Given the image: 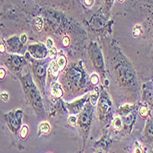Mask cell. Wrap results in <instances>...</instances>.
<instances>
[{"instance_id": "cell-30", "label": "cell", "mask_w": 153, "mask_h": 153, "mask_svg": "<svg viewBox=\"0 0 153 153\" xmlns=\"http://www.w3.org/2000/svg\"><path fill=\"white\" fill-rule=\"evenodd\" d=\"M69 44H70V41H69V38L67 36H65L63 39H62V45L63 46H68Z\"/></svg>"}, {"instance_id": "cell-22", "label": "cell", "mask_w": 153, "mask_h": 153, "mask_svg": "<svg viewBox=\"0 0 153 153\" xmlns=\"http://www.w3.org/2000/svg\"><path fill=\"white\" fill-rule=\"evenodd\" d=\"M34 26L36 28L37 31H40L41 29H42V26H43V20L41 18L38 17L34 20Z\"/></svg>"}, {"instance_id": "cell-5", "label": "cell", "mask_w": 153, "mask_h": 153, "mask_svg": "<svg viewBox=\"0 0 153 153\" xmlns=\"http://www.w3.org/2000/svg\"><path fill=\"white\" fill-rule=\"evenodd\" d=\"M33 74L36 78V81L39 84V87L43 90L46 85V78L48 74V68L44 63L37 62L33 65Z\"/></svg>"}, {"instance_id": "cell-36", "label": "cell", "mask_w": 153, "mask_h": 153, "mask_svg": "<svg viewBox=\"0 0 153 153\" xmlns=\"http://www.w3.org/2000/svg\"><path fill=\"white\" fill-rule=\"evenodd\" d=\"M119 2H124V0H118Z\"/></svg>"}, {"instance_id": "cell-16", "label": "cell", "mask_w": 153, "mask_h": 153, "mask_svg": "<svg viewBox=\"0 0 153 153\" xmlns=\"http://www.w3.org/2000/svg\"><path fill=\"white\" fill-rule=\"evenodd\" d=\"M136 118V115L135 113H130L129 115L125 116V121H124V124L126 127H131L132 124H134V120Z\"/></svg>"}, {"instance_id": "cell-12", "label": "cell", "mask_w": 153, "mask_h": 153, "mask_svg": "<svg viewBox=\"0 0 153 153\" xmlns=\"http://www.w3.org/2000/svg\"><path fill=\"white\" fill-rule=\"evenodd\" d=\"M143 136L147 141H153V121L152 120H148L146 122Z\"/></svg>"}, {"instance_id": "cell-23", "label": "cell", "mask_w": 153, "mask_h": 153, "mask_svg": "<svg viewBox=\"0 0 153 153\" xmlns=\"http://www.w3.org/2000/svg\"><path fill=\"white\" fill-rule=\"evenodd\" d=\"M78 123V117L74 115H71L68 117V124H71L72 127H76Z\"/></svg>"}, {"instance_id": "cell-2", "label": "cell", "mask_w": 153, "mask_h": 153, "mask_svg": "<svg viewBox=\"0 0 153 153\" xmlns=\"http://www.w3.org/2000/svg\"><path fill=\"white\" fill-rule=\"evenodd\" d=\"M92 114H93V105L89 103L85 104V108L82 110V112L78 115V123L77 127L82 134L85 137L87 136L91 123H92Z\"/></svg>"}, {"instance_id": "cell-34", "label": "cell", "mask_w": 153, "mask_h": 153, "mask_svg": "<svg viewBox=\"0 0 153 153\" xmlns=\"http://www.w3.org/2000/svg\"><path fill=\"white\" fill-rule=\"evenodd\" d=\"M1 48H0V51H1V53H5V51H6V47H5V44H4V41H1Z\"/></svg>"}, {"instance_id": "cell-24", "label": "cell", "mask_w": 153, "mask_h": 153, "mask_svg": "<svg viewBox=\"0 0 153 153\" xmlns=\"http://www.w3.org/2000/svg\"><path fill=\"white\" fill-rule=\"evenodd\" d=\"M90 82L94 86H96L99 83V76L96 73H93L90 77Z\"/></svg>"}, {"instance_id": "cell-6", "label": "cell", "mask_w": 153, "mask_h": 153, "mask_svg": "<svg viewBox=\"0 0 153 153\" xmlns=\"http://www.w3.org/2000/svg\"><path fill=\"white\" fill-rule=\"evenodd\" d=\"M89 98V96L88 95H85V96H82V98H79L70 103H67V109L69 111V113H70L71 115H79L81 112H82V110L85 108V103L87 102V99Z\"/></svg>"}, {"instance_id": "cell-4", "label": "cell", "mask_w": 153, "mask_h": 153, "mask_svg": "<svg viewBox=\"0 0 153 153\" xmlns=\"http://www.w3.org/2000/svg\"><path fill=\"white\" fill-rule=\"evenodd\" d=\"M112 102H111L108 95L103 92L100 96L99 103H98V116L99 119L103 122L106 121L112 112Z\"/></svg>"}, {"instance_id": "cell-14", "label": "cell", "mask_w": 153, "mask_h": 153, "mask_svg": "<svg viewBox=\"0 0 153 153\" xmlns=\"http://www.w3.org/2000/svg\"><path fill=\"white\" fill-rule=\"evenodd\" d=\"M135 109V105L132 104H123L118 108V113L123 115V116H126L128 115H129L130 113L133 112V110Z\"/></svg>"}, {"instance_id": "cell-29", "label": "cell", "mask_w": 153, "mask_h": 153, "mask_svg": "<svg viewBox=\"0 0 153 153\" xmlns=\"http://www.w3.org/2000/svg\"><path fill=\"white\" fill-rule=\"evenodd\" d=\"M1 98H2V100H3L4 102H7V101L9 99V95H8V93H7V92H2V93H1Z\"/></svg>"}, {"instance_id": "cell-3", "label": "cell", "mask_w": 153, "mask_h": 153, "mask_svg": "<svg viewBox=\"0 0 153 153\" xmlns=\"http://www.w3.org/2000/svg\"><path fill=\"white\" fill-rule=\"evenodd\" d=\"M4 117L9 130L13 134H17L22 127L21 124L23 118V111L20 109L10 111L9 113L5 115Z\"/></svg>"}, {"instance_id": "cell-25", "label": "cell", "mask_w": 153, "mask_h": 153, "mask_svg": "<svg viewBox=\"0 0 153 153\" xmlns=\"http://www.w3.org/2000/svg\"><path fill=\"white\" fill-rule=\"evenodd\" d=\"M49 57L51 58V59H54L55 57H57V50L55 47H52L51 49L49 50Z\"/></svg>"}, {"instance_id": "cell-13", "label": "cell", "mask_w": 153, "mask_h": 153, "mask_svg": "<svg viewBox=\"0 0 153 153\" xmlns=\"http://www.w3.org/2000/svg\"><path fill=\"white\" fill-rule=\"evenodd\" d=\"M51 131V124L47 121L40 122L39 127H38V135L42 136V135H48Z\"/></svg>"}, {"instance_id": "cell-33", "label": "cell", "mask_w": 153, "mask_h": 153, "mask_svg": "<svg viewBox=\"0 0 153 153\" xmlns=\"http://www.w3.org/2000/svg\"><path fill=\"white\" fill-rule=\"evenodd\" d=\"M94 0H85V5L88 6V7H92L93 4H94Z\"/></svg>"}, {"instance_id": "cell-20", "label": "cell", "mask_w": 153, "mask_h": 153, "mask_svg": "<svg viewBox=\"0 0 153 153\" xmlns=\"http://www.w3.org/2000/svg\"><path fill=\"white\" fill-rule=\"evenodd\" d=\"M27 135H29V127H27V126H26V124H23V126L21 127L20 130H19V136H20V138L22 140L26 139Z\"/></svg>"}, {"instance_id": "cell-1", "label": "cell", "mask_w": 153, "mask_h": 153, "mask_svg": "<svg viewBox=\"0 0 153 153\" xmlns=\"http://www.w3.org/2000/svg\"><path fill=\"white\" fill-rule=\"evenodd\" d=\"M24 78H21L23 90L25 91V94L29 100L30 105L34 109L35 113L39 117L45 116V110L42 99H41L40 93L33 82L31 77L30 74H27L26 76H23Z\"/></svg>"}, {"instance_id": "cell-32", "label": "cell", "mask_w": 153, "mask_h": 153, "mask_svg": "<svg viewBox=\"0 0 153 153\" xmlns=\"http://www.w3.org/2000/svg\"><path fill=\"white\" fill-rule=\"evenodd\" d=\"M20 41H21V44H26L27 43V35L26 34H22L20 36Z\"/></svg>"}, {"instance_id": "cell-21", "label": "cell", "mask_w": 153, "mask_h": 153, "mask_svg": "<svg viewBox=\"0 0 153 153\" xmlns=\"http://www.w3.org/2000/svg\"><path fill=\"white\" fill-rule=\"evenodd\" d=\"M138 114H140V115L141 117L146 118V117H148V116H149V109H148V107H147V106L142 105V106H140V109H138Z\"/></svg>"}, {"instance_id": "cell-8", "label": "cell", "mask_w": 153, "mask_h": 153, "mask_svg": "<svg viewBox=\"0 0 153 153\" xmlns=\"http://www.w3.org/2000/svg\"><path fill=\"white\" fill-rule=\"evenodd\" d=\"M65 76L67 77V80L71 82L70 85H73V86L80 85L79 83H81L82 79V72L79 69H75V68H71L70 70L66 72Z\"/></svg>"}, {"instance_id": "cell-26", "label": "cell", "mask_w": 153, "mask_h": 153, "mask_svg": "<svg viewBox=\"0 0 153 153\" xmlns=\"http://www.w3.org/2000/svg\"><path fill=\"white\" fill-rule=\"evenodd\" d=\"M46 47L48 48V50H50L52 47H54V43H53V41L51 38L47 39V41H46Z\"/></svg>"}, {"instance_id": "cell-28", "label": "cell", "mask_w": 153, "mask_h": 153, "mask_svg": "<svg viewBox=\"0 0 153 153\" xmlns=\"http://www.w3.org/2000/svg\"><path fill=\"white\" fill-rule=\"evenodd\" d=\"M141 33V29H140V26H136L134 28V30H133V35L134 36H137V35H140Z\"/></svg>"}, {"instance_id": "cell-31", "label": "cell", "mask_w": 153, "mask_h": 153, "mask_svg": "<svg viewBox=\"0 0 153 153\" xmlns=\"http://www.w3.org/2000/svg\"><path fill=\"white\" fill-rule=\"evenodd\" d=\"M6 76V70H5V68L1 67L0 68V78H1V79H3Z\"/></svg>"}, {"instance_id": "cell-19", "label": "cell", "mask_w": 153, "mask_h": 153, "mask_svg": "<svg viewBox=\"0 0 153 153\" xmlns=\"http://www.w3.org/2000/svg\"><path fill=\"white\" fill-rule=\"evenodd\" d=\"M57 65L60 68V70H63V69L65 68L66 65H67V60H66V57H64V55H60V57H58L57 60Z\"/></svg>"}, {"instance_id": "cell-15", "label": "cell", "mask_w": 153, "mask_h": 153, "mask_svg": "<svg viewBox=\"0 0 153 153\" xmlns=\"http://www.w3.org/2000/svg\"><path fill=\"white\" fill-rule=\"evenodd\" d=\"M112 126H113V128L117 131H121L124 127V121L121 117H116L114 118L113 120V123H112Z\"/></svg>"}, {"instance_id": "cell-18", "label": "cell", "mask_w": 153, "mask_h": 153, "mask_svg": "<svg viewBox=\"0 0 153 153\" xmlns=\"http://www.w3.org/2000/svg\"><path fill=\"white\" fill-rule=\"evenodd\" d=\"M99 99H100V97L98 95V92H96V91L91 92L90 95H89V103L93 106H96L97 104H98Z\"/></svg>"}, {"instance_id": "cell-9", "label": "cell", "mask_w": 153, "mask_h": 153, "mask_svg": "<svg viewBox=\"0 0 153 153\" xmlns=\"http://www.w3.org/2000/svg\"><path fill=\"white\" fill-rule=\"evenodd\" d=\"M51 96L54 97L55 99H59L61 97H62L63 90H62V87L60 83H58L56 81H53L51 83Z\"/></svg>"}, {"instance_id": "cell-7", "label": "cell", "mask_w": 153, "mask_h": 153, "mask_svg": "<svg viewBox=\"0 0 153 153\" xmlns=\"http://www.w3.org/2000/svg\"><path fill=\"white\" fill-rule=\"evenodd\" d=\"M48 48L43 46L42 44H32L29 46V52L31 54V57H33L36 59H44L47 54H48Z\"/></svg>"}, {"instance_id": "cell-10", "label": "cell", "mask_w": 153, "mask_h": 153, "mask_svg": "<svg viewBox=\"0 0 153 153\" xmlns=\"http://www.w3.org/2000/svg\"><path fill=\"white\" fill-rule=\"evenodd\" d=\"M60 68L57 65L56 61H51L48 66V77L50 78H53V79H56L59 76V72H60Z\"/></svg>"}, {"instance_id": "cell-27", "label": "cell", "mask_w": 153, "mask_h": 153, "mask_svg": "<svg viewBox=\"0 0 153 153\" xmlns=\"http://www.w3.org/2000/svg\"><path fill=\"white\" fill-rule=\"evenodd\" d=\"M134 153H143V149L141 148V146H140L137 142L136 143L135 145V148H134Z\"/></svg>"}, {"instance_id": "cell-11", "label": "cell", "mask_w": 153, "mask_h": 153, "mask_svg": "<svg viewBox=\"0 0 153 153\" xmlns=\"http://www.w3.org/2000/svg\"><path fill=\"white\" fill-rule=\"evenodd\" d=\"M6 64L8 67L11 68V70L18 72L20 70V66H22V61H21L20 57H12L10 61L7 60Z\"/></svg>"}, {"instance_id": "cell-35", "label": "cell", "mask_w": 153, "mask_h": 153, "mask_svg": "<svg viewBox=\"0 0 153 153\" xmlns=\"http://www.w3.org/2000/svg\"><path fill=\"white\" fill-rule=\"evenodd\" d=\"M94 153H105V152H104L103 150H96Z\"/></svg>"}, {"instance_id": "cell-17", "label": "cell", "mask_w": 153, "mask_h": 153, "mask_svg": "<svg viewBox=\"0 0 153 153\" xmlns=\"http://www.w3.org/2000/svg\"><path fill=\"white\" fill-rule=\"evenodd\" d=\"M144 100L153 107V90H146L143 94Z\"/></svg>"}]
</instances>
